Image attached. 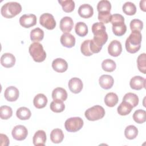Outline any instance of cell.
I'll return each instance as SVG.
<instances>
[{"mask_svg": "<svg viewBox=\"0 0 146 146\" xmlns=\"http://www.w3.org/2000/svg\"><path fill=\"white\" fill-rule=\"evenodd\" d=\"M106 28L104 23L102 22H96L92 26V32L94 34L92 39L95 43L99 46H103L108 40V34L106 32Z\"/></svg>", "mask_w": 146, "mask_h": 146, "instance_id": "6da1fadb", "label": "cell"}, {"mask_svg": "<svg viewBox=\"0 0 146 146\" xmlns=\"http://www.w3.org/2000/svg\"><path fill=\"white\" fill-rule=\"evenodd\" d=\"M142 35L140 31H133L125 41V48L127 51L132 54L137 52L141 47Z\"/></svg>", "mask_w": 146, "mask_h": 146, "instance_id": "7a4b0ae2", "label": "cell"}, {"mask_svg": "<svg viewBox=\"0 0 146 146\" xmlns=\"http://www.w3.org/2000/svg\"><path fill=\"white\" fill-rule=\"evenodd\" d=\"M111 23L112 25V31L116 36L123 35L127 31V26L124 23V18L119 14L111 15Z\"/></svg>", "mask_w": 146, "mask_h": 146, "instance_id": "3957f363", "label": "cell"}, {"mask_svg": "<svg viewBox=\"0 0 146 146\" xmlns=\"http://www.w3.org/2000/svg\"><path fill=\"white\" fill-rule=\"evenodd\" d=\"M22 11V6L17 2H9L4 4L1 9V13L6 18H11L19 14Z\"/></svg>", "mask_w": 146, "mask_h": 146, "instance_id": "277c9868", "label": "cell"}, {"mask_svg": "<svg viewBox=\"0 0 146 146\" xmlns=\"http://www.w3.org/2000/svg\"><path fill=\"white\" fill-rule=\"evenodd\" d=\"M29 51L33 60L36 62H42L46 58V53L43 49V46L38 42H34L31 44Z\"/></svg>", "mask_w": 146, "mask_h": 146, "instance_id": "5b68a950", "label": "cell"}, {"mask_svg": "<svg viewBox=\"0 0 146 146\" xmlns=\"http://www.w3.org/2000/svg\"><path fill=\"white\" fill-rule=\"evenodd\" d=\"M104 108L99 105L94 106L87 109L84 113L85 117L90 121H95L102 119L105 115Z\"/></svg>", "mask_w": 146, "mask_h": 146, "instance_id": "8992f818", "label": "cell"}, {"mask_svg": "<svg viewBox=\"0 0 146 146\" xmlns=\"http://www.w3.org/2000/svg\"><path fill=\"white\" fill-rule=\"evenodd\" d=\"M83 124V120L80 117H72L66 120L64 127L67 131L75 132L82 128Z\"/></svg>", "mask_w": 146, "mask_h": 146, "instance_id": "52a82bcc", "label": "cell"}, {"mask_svg": "<svg viewBox=\"0 0 146 146\" xmlns=\"http://www.w3.org/2000/svg\"><path fill=\"white\" fill-rule=\"evenodd\" d=\"M40 24L48 30H52L56 26V21L54 16L50 13L42 14L39 18Z\"/></svg>", "mask_w": 146, "mask_h": 146, "instance_id": "ba28073f", "label": "cell"}, {"mask_svg": "<svg viewBox=\"0 0 146 146\" xmlns=\"http://www.w3.org/2000/svg\"><path fill=\"white\" fill-rule=\"evenodd\" d=\"M11 134L15 140L22 141L26 138L28 135V131L24 125H18L13 128Z\"/></svg>", "mask_w": 146, "mask_h": 146, "instance_id": "9c48e42d", "label": "cell"}, {"mask_svg": "<svg viewBox=\"0 0 146 146\" xmlns=\"http://www.w3.org/2000/svg\"><path fill=\"white\" fill-rule=\"evenodd\" d=\"M20 25L25 28H30L36 23V17L33 14H24L19 18Z\"/></svg>", "mask_w": 146, "mask_h": 146, "instance_id": "30bf717a", "label": "cell"}, {"mask_svg": "<svg viewBox=\"0 0 146 146\" xmlns=\"http://www.w3.org/2000/svg\"><path fill=\"white\" fill-rule=\"evenodd\" d=\"M108 54L112 56H118L122 52L121 43L117 40H113L108 46Z\"/></svg>", "mask_w": 146, "mask_h": 146, "instance_id": "8fae6325", "label": "cell"}, {"mask_svg": "<svg viewBox=\"0 0 146 146\" xmlns=\"http://www.w3.org/2000/svg\"><path fill=\"white\" fill-rule=\"evenodd\" d=\"M19 95L18 89L14 86L8 87L4 92L5 98L9 102L16 101L19 97Z\"/></svg>", "mask_w": 146, "mask_h": 146, "instance_id": "7c38bea8", "label": "cell"}, {"mask_svg": "<svg viewBox=\"0 0 146 146\" xmlns=\"http://www.w3.org/2000/svg\"><path fill=\"white\" fill-rule=\"evenodd\" d=\"M83 86L82 81L78 78H72L68 82L69 89L74 94L79 93L82 91Z\"/></svg>", "mask_w": 146, "mask_h": 146, "instance_id": "4fadbf2b", "label": "cell"}, {"mask_svg": "<svg viewBox=\"0 0 146 146\" xmlns=\"http://www.w3.org/2000/svg\"><path fill=\"white\" fill-rule=\"evenodd\" d=\"M129 85L131 88L140 90L143 88H145V79L140 76H135L131 78Z\"/></svg>", "mask_w": 146, "mask_h": 146, "instance_id": "5bb4252c", "label": "cell"}, {"mask_svg": "<svg viewBox=\"0 0 146 146\" xmlns=\"http://www.w3.org/2000/svg\"><path fill=\"white\" fill-rule=\"evenodd\" d=\"M52 67L56 72H64L68 68V64L64 59L56 58L52 61Z\"/></svg>", "mask_w": 146, "mask_h": 146, "instance_id": "9a60e30c", "label": "cell"}, {"mask_svg": "<svg viewBox=\"0 0 146 146\" xmlns=\"http://www.w3.org/2000/svg\"><path fill=\"white\" fill-rule=\"evenodd\" d=\"M15 61V56L11 53H4L1 57V63L2 66L6 68H10L14 66Z\"/></svg>", "mask_w": 146, "mask_h": 146, "instance_id": "2e32d148", "label": "cell"}, {"mask_svg": "<svg viewBox=\"0 0 146 146\" xmlns=\"http://www.w3.org/2000/svg\"><path fill=\"white\" fill-rule=\"evenodd\" d=\"M61 44L66 47L71 48L75 44V38L71 34L63 33L60 39Z\"/></svg>", "mask_w": 146, "mask_h": 146, "instance_id": "e0dca14e", "label": "cell"}, {"mask_svg": "<svg viewBox=\"0 0 146 146\" xmlns=\"http://www.w3.org/2000/svg\"><path fill=\"white\" fill-rule=\"evenodd\" d=\"M74 26L72 19L70 17H64L60 21V29L64 33H67L71 31Z\"/></svg>", "mask_w": 146, "mask_h": 146, "instance_id": "ac0fdd59", "label": "cell"}, {"mask_svg": "<svg viewBox=\"0 0 146 146\" xmlns=\"http://www.w3.org/2000/svg\"><path fill=\"white\" fill-rule=\"evenodd\" d=\"M78 12L82 18H89L92 16L94 9L89 4H83L79 6Z\"/></svg>", "mask_w": 146, "mask_h": 146, "instance_id": "d6986e66", "label": "cell"}, {"mask_svg": "<svg viewBox=\"0 0 146 146\" xmlns=\"http://www.w3.org/2000/svg\"><path fill=\"white\" fill-rule=\"evenodd\" d=\"M99 83L102 88L108 90L113 86L114 80L112 76L110 75H103L99 78Z\"/></svg>", "mask_w": 146, "mask_h": 146, "instance_id": "ffe728a7", "label": "cell"}, {"mask_svg": "<svg viewBox=\"0 0 146 146\" xmlns=\"http://www.w3.org/2000/svg\"><path fill=\"white\" fill-rule=\"evenodd\" d=\"M46 141V134L43 130L37 131L33 138L34 145H44Z\"/></svg>", "mask_w": 146, "mask_h": 146, "instance_id": "44dd1931", "label": "cell"}, {"mask_svg": "<svg viewBox=\"0 0 146 146\" xmlns=\"http://www.w3.org/2000/svg\"><path fill=\"white\" fill-rule=\"evenodd\" d=\"M52 98L54 100H60L64 102L67 98V91L63 88L57 87L52 91Z\"/></svg>", "mask_w": 146, "mask_h": 146, "instance_id": "7402d4cb", "label": "cell"}, {"mask_svg": "<svg viewBox=\"0 0 146 146\" xmlns=\"http://www.w3.org/2000/svg\"><path fill=\"white\" fill-rule=\"evenodd\" d=\"M47 98L43 94H37L34 98L33 103L34 106L38 109L43 108L46 107L47 103Z\"/></svg>", "mask_w": 146, "mask_h": 146, "instance_id": "603a6c76", "label": "cell"}, {"mask_svg": "<svg viewBox=\"0 0 146 146\" xmlns=\"http://www.w3.org/2000/svg\"><path fill=\"white\" fill-rule=\"evenodd\" d=\"M64 139V133L61 129H54L50 133V139L54 143H60Z\"/></svg>", "mask_w": 146, "mask_h": 146, "instance_id": "cb8c5ba5", "label": "cell"}, {"mask_svg": "<svg viewBox=\"0 0 146 146\" xmlns=\"http://www.w3.org/2000/svg\"><path fill=\"white\" fill-rule=\"evenodd\" d=\"M133 107L129 103L122 101V102L118 106L117 111L118 113L121 116H125L128 115L132 111Z\"/></svg>", "mask_w": 146, "mask_h": 146, "instance_id": "d4e9b609", "label": "cell"}, {"mask_svg": "<svg viewBox=\"0 0 146 146\" xmlns=\"http://www.w3.org/2000/svg\"><path fill=\"white\" fill-rule=\"evenodd\" d=\"M117 95L114 92H109L105 96L104 103L106 105L110 107H114L118 102Z\"/></svg>", "mask_w": 146, "mask_h": 146, "instance_id": "484cf974", "label": "cell"}, {"mask_svg": "<svg viewBox=\"0 0 146 146\" xmlns=\"http://www.w3.org/2000/svg\"><path fill=\"white\" fill-rule=\"evenodd\" d=\"M16 115L19 119L25 120L30 119L31 115V113L28 108L25 107H21L17 110Z\"/></svg>", "mask_w": 146, "mask_h": 146, "instance_id": "4316f807", "label": "cell"}, {"mask_svg": "<svg viewBox=\"0 0 146 146\" xmlns=\"http://www.w3.org/2000/svg\"><path fill=\"white\" fill-rule=\"evenodd\" d=\"M44 37V31L39 27H36L31 31L30 39L32 41L38 42L42 40Z\"/></svg>", "mask_w": 146, "mask_h": 146, "instance_id": "83f0119b", "label": "cell"}, {"mask_svg": "<svg viewBox=\"0 0 146 146\" xmlns=\"http://www.w3.org/2000/svg\"><path fill=\"white\" fill-rule=\"evenodd\" d=\"M138 135V129L133 125L127 126L124 131V135L125 137L129 140L135 139Z\"/></svg>", "mask_w": 146, "mask_h": 146, "instance_id": "f1b7e54d", "label": "cell"}, {"mask_svg": "<svg viewBox=\"0 0 146 146\" xmlns=\"http://www.w3.org/2000/svg\"><path fill=\"white\" fill-rule=\"evenodd\" d=\"M75 31L78 35L83 37L87 34L88 31V27L83 22H79L75 25Z\"/></svg>", "mask_w": 146, "mask_h": 146, "instance_id": "f546056e", "label": "cell"}, {"mask_svg": "<svg viewBox=\"0 0 146 146\" xmlns=\"http://www.w3.org/2000/svg\"><path fill=\"white\" fill-rule=\"evenodd\" d=\"M123 101L127 102L132 105L133 107L137 106L139 104V98L135 94L128 92L125 94L123 97Z\"/></svg>", "mask_w": 146, "mask_h": 146, "instance_id": "4dcf8cb0", "label": "cell"}, {"mask_svg": "<svg viewBox=\"0 0 146 146\" xmlns=\"http://www.w3.org/2000/svg\"><path fill=\"white\" fill-rule=\"evenodd\" d=\"M134 121L138 124H142L146 120V112L143 110H137L133 114Z\"/></svg>", "mask_w": 146, "mask_h": 146, "instance_id": "1f68e13d", "label": "cell"}, {"mask_svg": "<svg viewBox=\"0 0 146 146\" xmlns=\"http://www.w3.org/2000/svg\"><path fill=\"white\" fill-rule=\"evenodd\" d=\"M58 2L62 7L63 10L66 13H71L75 9V2L72 0L58 1Z\"/></svg>", "mask_w": 146, "mask_h": 146, "instance_id": "d6a6232c", "label": "cell"}, {"mask_svg": "<svg viewBox=\"0 0 146 146\" xmlns=\"http://www.w3.org/2000/svg\"><path fill=\"white\" fill-rule=\"evenodd\" d=\"M102 67L103 70L105 71L112 72L116 69V64L113 60L110 59H107L102 62Z\"/></svg>", "mask_w": 146, "mask_h": 146, "instance_id": "836d02e7", "label": "cell"}, {"mask_svg": "<svg viewBox=\"0 0 146 146\" xmlns=\"http://www.w3.org/2000/svg\"><path fill=\"white\" fill-rule=\"evenodd\" d=\"M123 11L128 15H133L136 12V7L135 4L131 2H127L124 3L122 7Z\"/></svg>", "mask_w": 146, "mask_h": 146, "instance_id": "e575fe53", "label": "cell"}, {"mask_svg": "<svg viewBox=\"0 0 146 146\" xmlns=\"http://www.w3.org/2000/svg\"><path fill=\"white\" fill-rule=\"evenodd\" d=\"M50 107L52 111L56 113H59L64 111L65 105L64 104L63 101L54 100L51 103Z\"/></svg>", "mask_w": 146, "mask_h": 146, "instance_id": "d590c367", "label": "cell"}, {"mask_svg": "<svg viewBox=\"0 0 146 146\" xmlns=\"http://www.w3.org/2000/svg\"><path fill=\"white\" fill-rule=\"evenodd\" d=\"M146 54L145 53L141 54L137 57V65L139 70L143 73L144 74H145V70H146Z\"/></svg>", "mask_w": 146, "mask_h": 146, "instance_id": "8d00e7d4", "label": "cell"}, {"mask_svg": "<svg viewBox=\"0 0 146 146\" xmlns=\"http://www.w3.org/2000/svg\"><path fill=\"white\" fill-rule=\"evenodd\" d=\"M111 9V4L107 0H102L99 1L97 5V10L100 12H110Z\"/></svg>", "mask_w": 146, "mask_h": 146, "instance_id": "74e56055", "label": "cell"}, {"mask_svg": "<svg viewBox=\"0 0 146 146\" xmlns=\"http://www.w3.org/2000/svg\"><path fill=\"white\" fill-rule=\"evenodd\" d=\"M13 115L11 108L7 106H2L0 107V117L3 120H7Z\"/></svg>", "mask_w": 146, "mask_h": 146, "instance_id": "f35d334b", "label": "cell"}, {"mask_svg": "<svg viewBox=\"0 0 146 146\" xmlns=\"http://www.w3.org/2000/svg\"><path fill=\"white\" fill-rule=\"evenodd\" d=\"M129 26L132 31H140L143 28V23L140 19H133L131 21Z\"/></svg>", "mask_w": 146, "mask_h": 146, "instance_id": "ab89813d", "label": "cell"}, {"mask_svg": "<svg viewBox=\"0 0 146 146\" xmlns=\"http://www.w3.org/2000/svg\"><path fill=\"white\" fill-rule=\"evenodd\" d=\"M90 39L86 40L81 44L80 50H81L82 53L84 56H91L93 54V53L90 50Z\"/></svg>", "mask_w": 146, "mask_h": 146, "instance_id": "60d3db41", "label": "cell"}, {"mask_svg": "<svg viewBox=\"0 0 146 146\" xmlns=\"http://www.w3.org/2000/svg\"><path fill=\"white\" fill-rule=\"evenodd\" d=\"M111 14L110 12H100L98 13V19L103 23H108L110 22Z\"/></svg>", "mask_w": 146, "mask_h": 146, "instance_id": "b9f144b4", "label": "cell"}, {"mask_svg": "<svg viewBox=\"0 0 146 146\" xmlns=\"http://www.w3.org/2000/svg\"><path fill=\"white\" fill-rule=\"evenodd\" d=\"M90 47L91 51L94 53H98L100 51V50L102 48V47L99 46L97 45L95 42L93 40V39H91L90 41Z\"/></svg>", "mask_w": 146, "mask_h": 146, "instance_id": "7bdbcfd3", "label": "cell"}, {"mask_svg": "<svg viewBox=\"0 0 146 146\" xmlns=\"http://www.w3.org/2000/svg\"><path fill=\"white\" fill-rule=\"evenodd\" d=\"M0 140L1 146H7L9 144V140L8 139V137L6 135L1 133Z\"/></svg>", "mask_w": 146, "mask_h": 146, "instance_id": "ee69618b", "label": "cell"}, {"mask_svg": "<svg viewBox=\"0 0 146 146\" xmlns=\"http://www.w3.org/2000/svg\"><path fill=\"white\" fill-rule=\"evenodd\" d=\"M145 0L141 1L140 2V7L143 11H145Z\"/></svg>", "mask_w": 146, "mask_h": 146, "instance_id": "f6af8a7d", "label": "cell"}]
</instances>
